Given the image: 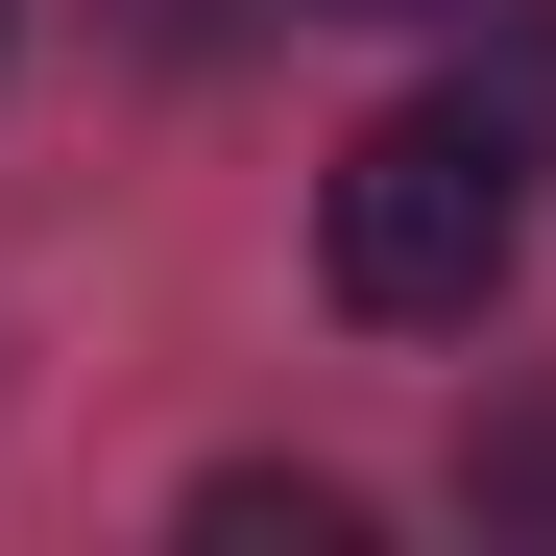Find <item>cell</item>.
Instances as JSON below:
<instances>
[{
  "mask_svg": "<svg viewBox=\"0 0 556 556\" xmlns=\"http://www.w3.org/2000/svg\"><path fill=\"white\" fill-rule=\"evenodd\" d=\"M339 25H484V0H339Z\"/></svg>",
  "mask_w": 556,
  "mask_h": 556,
  "instance_id": "cell-5",
  "label": "cell"
},
{
  "mask_svg": "<svg viewBox=\"0 0 556 556\" xmlns=\"http://www.w3.org/2000/svg\"><path fill=\"white\" fill-rule=\"evenodd\" d=\"M194 532H218V556H363V484H291V459H218V484H194Z\"/></svg>",
  "mask_w": 556,
  "mask_h": 556,
  "instance_id": "cell-2",
  "label": "cell"
},
{
  "mask_svg": "<svg viewBox=\"0 0 556 556\" xmlns=\"http://www.w3.org/2000/svg\"><path fill=\"white\" fill-rule=\"evenodd\" d=\"M459 508H484V532H556V388H532V412H484V459H459Z\"/></svg>",
  "mask_w": 556,
  "mask_h": 556,
  "instance_id": "cell-4",
  "label": "cell"
},
{
  "mask_svg": "<svg viewBox=\"0 0 556 556\" xmlns=\"http://www.w3.org/2000/svg\"><path fill=\"white\" fill-rule=\"evenodd\" d=\"M315 266H339L363 339H459V315L532 266V169L459 122V98H412V122H363V146L315 169Z\"/></svg>",
  "mask_w": 556,
  "mask_h": 556,
  "instance_id": "cell-1",
  "label": "cell"
},
{
  "mask_svg": "<svg viewBox=\"0 0 556 556\" xmlns=\"http://www.w3.org/2000/svg\"><path fill=\"white\" fill-rule=\"evenodd\" d=\"M459 122H484L508 169H556V0H508V49L459 73Z\"/></svg>",
  "mask_w": 556,
  "mask_h": 556,
  "instance_id": "cell-3",
  "label": "cell"
}]
</instances>
